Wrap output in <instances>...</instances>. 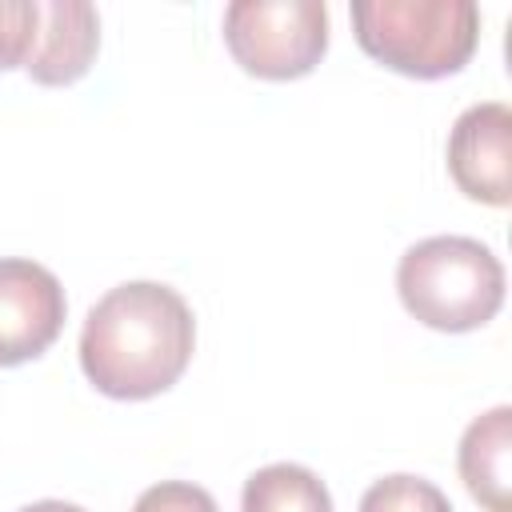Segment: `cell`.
I'll list each match as a JSON object with an SVG mask.
<instances>
[{"label":"cell","instance_id":"3","mask_svg":"<svg viewBox=\"0 0 512 512\" xmlns=\"http://www.w3.org/2000/svg\"><path fill=\"white\" fill-rule=\"evenodd\" d=\"M352 28L376 64L412 80H440L472 60L480 8L472 0H356Z\"/></svg>","mask_w":512,"mask_h":512},{"label":"cell","instance_id":"10","mask_svg":"<svg viewBox=\"0 0 512 512\" xmlns=\"http://www.w3.org/2000/svg\"><path fill=\"white\" fill-rule=\"evenodd\" d=\"M360 512H452L448 496L424 476H384L360 496Z\"/></svg>","mask_w":512,"mask_h":512},{"label":"cell","instance_id":"2","mask_svg":"<svg viewBox=\"0 0 512 512\" xmlns=\"http://www.w3.org/2000/svg\"><path fill=\"white\" fill-rule=\"evenodd\" d=\"M396 292L424 328L472 332L504 304V264L472 236H428L400 256Z\"/></svg>","mask_w":512,"mask_h":512},{"label":"cell","instance_id":"12","mask_svg":"<svg viewBox=\"0 0 512 512\" xmlns=\"http://www.w3.org/2000/svg\"><path fill=\"white\" fill-rule=\"evenodd\" d=\"M132 512H220V508H216V500H212L200 484L164 480V484L144 488Z\"/></svg>","mask_w":512,"mask_h":512},{"label":"cell","instance_id":"4","mask_svg":"<svg viewBox=\"0 0 512 512\" xmlns=\"http://www.w3.org/2000/svg\"><path fill=\"white\" fill-rule=\"evenodd\" d=\"M232 60L260 80H300L328 52V8L320 0H236L224 8Z\"/></svg>","mask_w":512,"mask_h":512},{"label":"cell","instance_id":"9","mask_svg":"<svg viewBox=\"0 0 512 512\" xmlns=\"http://www.w3.org/2000/svg\"><path fill=\"white\" fill-rule=\"evenodd\" d=\"M240 512H332V496L312 468L268 464L244 480Z\"/></svg>","mask_w":512,"mask_h":512},{"label":"cell","instance_id":"5","mask_svg":"<svg viewBox=\"0 0 512 512\" xmlns=\"http://www.w3.org/2000/svg\"><path fill=\"white\" fill-rule=\"evenodd\" d=\"M64 312V288L44 264L20 256L0 260V368L44 356L64 328Z\"/></svg>","mask_w":512,"mask_h":512},{"label":"cell","instance_id":"8","mask_svg":"<svg viewBox=\"0 0 512 512\" xmlns=\"http://www.w3.org/2000/svg\"><path fill=\"white\" fill-rule=\"evenodd\" d=\"M460 480L484 512H512V408L496 404L460 436Z\"/></svg>","mask_w":512,"mask_h":512},{"label":"cell","instance_id":"6","mask_svg":"<svg viewBox=\"0 0 512 512\" xmlns=\"http://www.w3.org/2000/svg\"><path fill=\"white\" fill-rule=\"evenodd\" d=\"M448 172L468 200L508 208L512 200V108L472 104L448 132Z\"/></svg>","mask_w":512,"mask_h":512},{"label":"cell","instance_id":"1","mask_svg":"<svg viewBox=\"0 0 512 512\" xmlns=\"http://www.w3.org/2000/svg\"><path fill=\"white\" fill-rule=\"evenodd\" d=\"M196 348V320L184 296L156 280H128L104 292L80 328V368L112 400L168 392Z\"/></svg>","mask_w":512,"mask_h":512},{"label":"cell","instance_id":"13","mask_svg":"<svg viewBox=\"0 0 512 512\" xmlns=\"http://www.w3.org/2000/svg\"><path fill=\"white\" fill-rule=\"evenodd\" d=\"M20 512H88V508L68 504V500H36V504H24Z\"/></svg>","mask_w":512,"mask_h":512},{"label":"cell","instance_id":"7","mask_svg":"<svg viewBox=\"0 0 512 512\" xmlns=\"http://www.w3.org/2000/svg\"><path fill=\"white\" fill-rule=\"evenodd\" d=\"M100 48V16L88 0H48L40 4V32L24 72L44 88L76 84Z\"/></svg>","mask_w":512,"mask_h":512},{"label":"cell","instance_id":"11","mask_svg":"<svg viewBox=\"0 0 512 512\" xmlns=\"http://www.w3.org/2000/svg\"><path fill=\"white\" fill-rule=\"evenodd\" d=\"M40 32L36 0H0V72L24 68Z\"/></svg>","mask_w":512,"mask_h":512}]
</instances>
